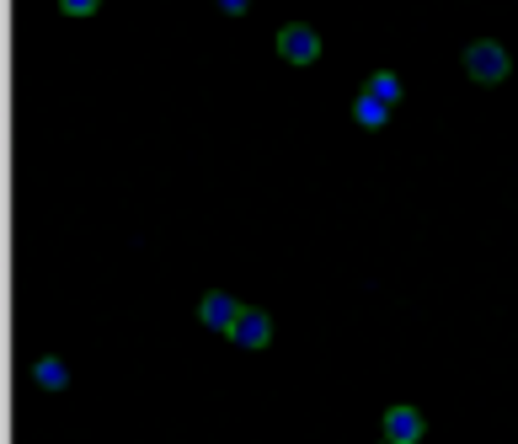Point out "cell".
<instances>
[{
	"instance_id": "6da1fadb",
	"label": "cell",
	"mask_w": 518,
	"mask_h": 444,
	"mask_svg": "<svg viewBox=\"0 0 518 444\" xmlns=\"http://www.w3.org/2000/svg\"><path fill=\"white\" fill-rule=\"evenodd\" d=\"M508 70H513V59H508V49H502V43H492V38H476V43L465 49V75H470V81L497 86V81H508Z\"/></svg>"
},
{
	"instance_id": "7a4b0ae2",
	"label": "cell",
	"mask_w": 518,
	"mask_h": 444,
	"mask_svg": "<svg viewBox=\"0 0 518 444\" xmlns=\"http://www.w3.org/2000/svg\"><path fill=\"white\" fill-rule=\"evenodd\" d=\"M278 54H284L289 65H310V59L321 54V38H316V27H305V22H289L284 33H278Z\"/></svg>"
},
{
	"instance_id": "3957f363",
	"label": "cell",
	"mask_w": 518,
	"mask_h": 444,
	"mask_svg": "<svg viewBox=\"0 0 518 444\" xmlns=\"http://www.w3.org/2000/svg\"><path fill=\"white\" fill-rule=\"evenodd\" d=\"M380 428H385L390 444H417L422 439V412L417 407H390Z\"/></svg>"
},
{
	"instance_id": "277c9868",
	"label": "cell",
	"mask_w": 518,
	"mask_h": 444,
	"mask_svg": "<svg viewBox=\"0 0 518 444\" xmlns=\"http://www.w3.org/2000/svg\"><path fill=\"white\" fill-rule=\"evenodd\" d=\"M198 316H203V327H214V332H235V316H241V305H235L230 295H203V305H198Z\"/></svg>"
},
{
	"instance_id": "5b68a950",
	"label": "cell",
	"mask_w": 518,
	"mask_h": 444,
	"mask_svg": "<svg viewBox=\"0 0 518 444\" xmlns=\"http://www.w3.org/2000/svg\"><path fill=\"white\" fill-rule=\"evenodd\" d=\"M235 343L241 348H268L273 343V321L262 311H241L235 316Z\"/></svg>"
},
{
	"instance_id": "8992f818",
	"label": "cell",
	"mask_w": 518,
	"mask_h": 444,
	"mask_svg": "<svg viewBox=\"0 0 518 444\" xmlns=\"http://www.w3.org/2000/svg\"><path fill=\"white\" fill-rule=\"evenodd\" d=\"M353 118H358L364 129H380L385 118H390V102H380V97H369V91H364V97L353 102Z\"/></svg>"
},
{
	"instance_id": "52a82bcc",
	"label": "cell",
	"mask_w": 518,
	"mask_h": 444,
	"mask_svg": "<svg viewBox=\"0 0 518 444\" xmlns=\"http://www.w3.org/2000/svg\"><path fill=\"white\" fill-rule=\"evenodd\" d=\"M364 91H369V97H380V102H390V107L401 102V81H396V75H390V70H374Z\"/></svg>"
},
{
	"instance_id": "ba28073f",
	"label": "cell",
	"mask_w": 518,
	"mask_h": 444,
	"mask_svg": "<svg viewBox=\"0 0 518 444\" xmlns=\"http://www.w3.org/2000/svg\"><path fill=\"white\" fill-rule=\"evenodd\" d=\"M33 375H38V386H49V391H59V386H65V364H59V359H43Z\"/></svg>"
},
{
	"instance_id": "9c48e42d",
	"label": "cell",
	"mask_w": 518,
	"mask_h": 444,
	"mask_svg": "<svg viewBox=\"0 0 518 444\" xmlns=\"http://www.w3.org/2000/svg\"><path fill=\"white\" fill-rule=\"evenodd\" d=\"M59 6H65L70 17H91V11H97V0H59Z\"/></svg>"
},
{
	"instance_id": "30bf717a",
	"label": "cell",
	"mask_w": 518,
	"mask_h": 444,
	"mask_svg": "<svg viewBox=\"0 0 518 444\" xmlns=\"http://www.w3.org/2000/svg\"><path fill=\"white\" fill-rule=\"evenodd\" d=\"M219 6H225L230 17H241V11H246V0H219Z\"/></svg>"
}]
</instances>
